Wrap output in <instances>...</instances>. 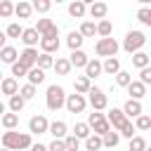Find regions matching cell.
<instances>
[{"label":"cell","mask_w":151,"mask_h":151,"mask_svg":"<svg viewBox=\"0 0 151 151\" xmlns=\"http://www.w3.org/2000/svg\"><path fill=\"white\" fill-rule=\"evenodd\" d=\"M33 137L31 132H14V130H5L2 132V149L9 151H31L33 146Z\"/></svg>","instance_id":"cell-1"},{"label":"cell","mask_w":151,"mask_h":151,"mask_svg":"<svg viewBox=\"0 0 151 151\" xmlns=\"http://www.w3.org/2000/svg\"><path fill=\"white\" fill-rule=\"evenodd\" d=\"M66 97H68V94L64 92L61 85H50L47 92H45V104H47L50 111H59V109L66 106Z\"/></svg>","instance_id":"cell-2"},{"label":"cell","mask_w":151,"mask_h":151,"mask_svg":"<svg viewBox=\"0 0 151 151\" xmlns=\"http://www.w3.org/2000/svg\"><path fill=\"white\" fill-rule=\"evenodd\" d=\"M87 125L92 127V134H99V137H104V134H109L113 130L109 118H106V113H101V111H92L87 116Z\"/></svg>","instance_id":"cell-3"},{"label":"cell","mask_w":151,"mask_h":151,"mask_svg":"<svg viewBox=\"0 0 151 151\" xmlns=\"http://www.w3.org/2000/svg\"><path fill=\"white\" fill-rule=\"evenodd\" d=\"M144 45H146V35H144L142 31H127L125 38H123V50H125L127 54H137V52H142Z\"/></svg>","instance_id":"cell-4"},{"label":"cell","mask_w":151,"mask_h":151,"mask_svg":"<svg viewBox=\"0 0 151 151\" xmlns=\"http://www.w3.org/2000/svg\"><path fill=\"white\" fill-rule=\"evenodd\" d=\"M118 50H120V45H118L116 38H99V40L94 42V52H97V57H104V59L116 57Z\"/></svg>","instance_id":"cell-5"},{"label":"cell","mask_w":151,"mask_h":151,"mask_svg":"<svg viewBox=\"0 0 151 151\" xmlns=\"http://www.w3.org/2000/svg\"><path fill=\"white\" fill-rule=\"evenodd\" d=\"M87 104L92 106V111H104V109L109 106V97L104 94V90L92 87V90H90V94H87Z\"/></svg>","instance_id":"cell-6"},{"label":"cell","mask_w":151,"mask_h":151,"mask_svg":"<svg viewBox=\"0 0 151 151\" xmlns=\"http://www.w3.org/2000/svg\"><path fill=\"white\" fill-rule=\"evenodd\" d=\"M35 31H38L42 38H59V26H57L52 19H38Z\"/></svg>","instance_id":"cell-7"},{"label":"cell","mask_w":151,"mask_h":151,"mask_svg":"<svg viewBox=\"0 0 151 151\" xmlns=\"http://www.w3.org/2000/svg\"><path fill=\"white\" fill-rule=\"evenodd\" d=\"M38 57H40V52H38L35 47H24V50L19 52V64L31 71V68L38 66Z\"/></svg>","instance_id":"cell-8"},{"label":"cell","mask_w":151,"mask_h":151,"mask_svg":"<svg viewBox=\"0 0 151 151\" xmlns=\"http://www.w3.org/2000/svg\"><path fill=\"white\" fill-rule=\"evenodd\" d=\"M50 120L42 116V113H38V116H33L31 120H28V132L31 134H45V132H50Z\"/></svg>","instance_id":"cell-9"},{"label":"cell","mask_w":151,"mask_h":151,"mask_svg":"<svg viewBox=\"0 0 151 151\" xmlns=\"http://www.w3.org/2000/svg\"><path fill=\"white\" fill-rule=\"evenodd\" d=\"M87 109V97L83 94H68L66 97V111L68 113H83Z\"/></svg>","instance_id":"cell-10"},{"label":"cell","mask_w":151,"mask_h":151,"mask_svg":"<svg viewBox=\"0 0 151 151\" xmlns=\"http://www.w3.org/2000/svg\"><path fill=\"white\" fill-rule=\"evenodd\" d=\"M106 118H109V123H111V127H113V130H120V127L130 120V118L125 116V111H123V109H109Z\"/></svg>","instance_id":"cell-11"},{"label":"cell","mask_w":151,"mask_h":151,"mask_svg":"<svg viewBox=\"0 0 151 151\" xmlns=\"http://www.w3.org/2000/svg\"><path fill=\"white\" fill-rule=\"evenodd\" d=\"M123 111H125V116L127 118H139V116H144V106H142V101H137V99H127L125 104H123Z\"/></svg>","instance_id":"cell-12"},{"label":"cell","mask_w":151,"mask_h":151,"mask_svg":"<svg viewBox=\"0 0 151 151\" xmlns=\"http://www.w3.org/2000/svg\"><path fill=\"white\" fill-rule=\"evenodd\" d=\"M0 90H2V94H7V99L9 97H14V94H19V83H17V78H12V76H7V78H2V83H0Z\"/></svg>","instance_id":"cell-13"},{"label":"cell","mask_w":151,"mask_h":151,"mask_svg":"<svg viewBox=\"0 0 151 151\" xmlns=\"http://www.w3.org/2000/svg\"><path fill=\"white\" fill-rule=\"evenodd\" d=\"M73 90H76V94L87 97V94H90V90H92V80H90L87 76H78V78L73 80Z\"/></svg>","instance_id":"cell-14"},{"label":"cell","mask_w":151,"mask_h":151,"mask_svg":"<svg viewBox=\"0 0 151 151\" xmlns=\"http://www.w3.org/2000/svg\"><path fill=\"white\" fill-rule=\"evenodd\" d=\"M40 40H42V35H40L38 31H35V26L26 28V31H24V35H21V42H24L26 47H35V45H38Z\"/></svg>","instance_id":"cell-15"},{"label":"cell","mask_w":151,"mask_h":151,"mask_svg":"<svg viewBox=\"0 0 151 151\" xmlns=\"http://www.w3.org/2000/svg\"><path fill=\"white\" fill-rule=\"evenodd\" d=\"M104 73V61H99V59H90V64L85 66V76L90 78V80H94V78H99Z\"/></svg>","instance_id":"cell-16"},{"label":"cell","mask_w":151,"mask_h":151,"mask_svg":"<svg viewBox=\"0 0 151 151\" xmlns=\"http://www.w3.org/2000/svg\"><path fill=\"white\" fill-rule=\"evenodd\" d=\"M0 61H2V64L14 66V64L19 61V52H17L12 45H7V47H2V50H0Z\"/></svg>","instance_id":"cell-17"},{"label":"cell","mask_w":151,"mask_h":151,"mask_svg":"<svg viewBox=\"0 0 151 151\" xmlns=\"http://www.w3.org/2000/svg\"><path fill=\"white\" fill-rule=\"evenodd\" d=\"M50 134H52L54 139H66V137H68V127H66V123H64V120H52V125H50Z\"/></svg>","instance_id":"cell-18"},{"label":"cell","mask_w":151,"mask_h":151,"mask_svg":"<svg viewBox=\"0 0 151 151\" xmlns=\"http://www.w3.org/2000/svg\"><path fill=\"white\" fill-rule=\"evenodd\" d=\"M87 9H90V7H87V2H83V0H73V2L68 5V14H71L73 19H83Z\"/></svg>","instance_id":"cell-19"},{"label":"cell","mask_w":151,"mask_h":151,"mask_svg":"<svg viewBox=\"0 0 151 151\" xmlns=\"http://www.w3.org/2000/svg\"><path fill=\"white\" fill-rule=\"evenodd\" d=\"M87 12H90L92 19H99V21H101V19H106V14H109V5H106V2H92Z\"/></svg>","instance_id":"cell-20"},{"label":"cell","mask_w":151,"mask_h":151,"mask_svg":"<svg viewBox=\"0 0 151 151\" xmlns=\"http://www.w3.org/2000/svg\"><path fill=\"white\" fill-rule=\"evenodd\" d=\"M83 40H85V38H83L80 31H71V33L66 35V45H68L71 52H78V50L83 47Z\"/></svg>","instance_id":"cell-21"},{"label":"cell","mask_w":151,"mask_h":151,"mask_svg":"<svg viewBox=\"0 0 151 151\" xmlns=\"http://www.w3.org/2000/svg\"><path fill=\"white\" fill-rule=\"evenodd\" d=\"M68 61L73 64V68H85V66L90 64V57H87L83 50H78V52H71V54H68Z\"/></svg>","instance_id":"cell-22"},{"label":"cell","mask_w":151,"mask_h":151,"mask_svg":"<svg viewBox=\"0 0 151 151\" xmlns=\"http://www.w3.org/2000/svg\"><path fill=\"white\" fill-rule=\"evenodd\" d=\"M127 94H130V99H137V101H142V97L146 94V85H144L142 80H132V85L127 87Z\"/></svg>","instance_id":"cell-23"},{"label":"cell","mask_w":151,"mask_h":151,"mask_svg":"<svg viewBox=\"0 0 151 151\" xmlns=\"http://www.w3.org/2000/svg\"><path fill=\"white\" fill-rule=\"evenodd\" d=\"M130 59H132V66H134V68H139V71H144V68H149V66H151V57H149L146 52H137V54H132Z\"/></svg>","instance_id":"cell-24"},{"label":"cell","mask_w":151,"mask_h":151,"mask_svg":"<svg viewBox=\"0 0 151 151\" xmlns=\"http://www.w3.org/2000/svg\"><path fill=\"white\" fill-rule=\"evenodd\" d=\"M59 38H42L40 40V50L45 52V54H54V52H59Z\"/></svg>","instance_id":"cell-25"},{"label":"cell","mask_w":151,"mask_h":151,"mask_svg":"<svg viewBox=\"0 0 151 151\" xmlns=\"http://www.w3.org/2000/svg\"><path fill=\"white\" fill-rule=\"evenodd\" d=\"M123 68H120V59L118 57H111V59H104V73L106 76H118Z\"/></svg>","instance_id":"cell-26"},{"label":"cell","mask_w":151,"mask_h":151,"mask_svg":"<svg viewBox=\"0 0 151 151\" xmlns=\"http://www.w3.org/2000/svg\"><path fill=\"white\" fill-rule=\"evenodd\" d=\"M24 106H26V99L21 94H14V97L7 99V111H12V113H21Z\"/></svg>","instance_id":"cell-27"},{"label":"cell","mask_w":151,"mask_h":151,"mask_svg":"<svg viewBox=\"0 0 151 151\" xmlns=\"http://www.w3.org/2000/svg\"><path fill=\"white\" fill-rule=\"evenodd\" d=\"M33 12H35V9H33V2H26V0H19V2H17V12H14V14H17L19 19H28Z\"/></svg>","instance_id":"cell-28"},{"label":"cell","mask_w":151,"mask_h":151,"mask_svg":"<svg viewBox=\"0 0 151 151\" xmlns=\"http://www.w3.org/2000/svg\"><path fill=\"white\" fill-rule=\"evenodd\" d=\"M71 68H73V64H71L66 57H57V61H54V71H57V76H68Z\"/></svg>","instance_id":"cell-29"},{"label":"cell","mask_w":151,"mask_h":151,"mask_svg":"<svg viewBox=\"0 0 151 151\" xmlns=\"http://www.w3.org/2000/svg\"><path fill=\"white\" fill-rule=\"evenodd\" d=\"M78 31L83 33V38H94V35H97V24H94L92 19H85Z\"/></svg>","instance_id":"cell-30"},{"label":"cell","mask_w":151,"mask_h":151,"mask_svg":"<svg viewBox=\"0 0 151 151\" xmlns=\"http://www.w3.org/2000/svg\"><path fill=\"white\" fill-rule=\"evenodd\" d=\"M99 149H104V137L92 134L85 139V151H99Z\"/></svg>","instance_id":"cell-31"},{"label":"cell","mask_w":151,"mask_h":151,"mask_svg":"<svg viewBox=\"0 0 151 151\" xmlns=\"http://www.w3.org/2000/svg\"><path fill=\"white\" fill-rule=\"evenodd\" d=\"M111 33H113V26H111L109 19L97 21V35H99V38H111Z\"/></svg>","instance_id":"cell-32"},{"label":"cell","mask_w":151,"mask_h":151,"mask_svg":"<svg viewBox=\"0 0 151 151\" xmlns=\"http://www.w3.org/2000/svg\"><path fill=\"white\" fill-rule=\"evenodd\" d=\"M17 125H19V113H12V111L2 113V127L5 130H14Z\"/></svg>","instance_id":"cell-33"},{"label":"cell","mask_w":151,"mask_h":151,"mask_svg":"<svg viewBox=\"0 0 151 151\" xmlns=\"http://www.w3.org/2000/svg\"><path fill=\"white\" fill-rule=\"evenodd\" d=\"M71 134H76L78 139H87V137H92V127L87 123H76V127H73Z\"/></svg>","instance_id":"cell-34"},{"label":"cell","mask_w":151,"mask_h":151,"mask_svg":"<svg viewBox=\"0 0 151 151\" xmlns=\"http://www.w3.org/2000/svg\"><path fill=\"white\" fill-rule=\"evenodd\" d=\"M24 31H26V28H24L21 24H17V21H12V24H9L7 28H5V35H7V38H19V40H21V35H24Z\"/></svg>","instance_id":"cell-35"},{"label":"cell","mask_w":151,"mask_h":151,"mask_svg":"<svg viewBox=\"0 0 151 151\" xmlns=\"http://www.w3.org/2000/svg\"><path fill=\"white\" fill-rule=\"evenodd\" d=\"M26 78H28V83H31V85H40V83H45V71L35 66V68H31V71H28V76H26Z\"/></svg>","instance_id":"cell-36"},{"label":"cell","mask_w":151,"mask_h":151,"mask_svg":"<svg viewBox=\"0 0 151 151\" xmlns=\"http://www.w3.org/2000/svg\"><path fill=\"white\" fill-rule=\"evenodd\" d=\"M54 57L52 54H45V52H40V57H38V68H42V71H47V68H54Z\"/></svg>","instance_id":"cell-37"},{"label":"cell","mask_w":151,"mask_h":151,"mask_svg":"<svg viewBox=\"0 0 151 151\" xmlns=\"http://www.w3.org/2000/svg\"><path fill=\"white\" fill-rule=\"evenodd\" d=\"M118 142H120L118 130H111L109 134H104V149H113V146H118Z\"/></svg>","instance_id":"cell-38"},{"label":"cell","mask_w":151,"mask_h":151,"mask_svg":"<svg viewBox=\"0 0 151 151\" xmlns=\"http://www.w3.org/2000/svg\"><path fill=\"white\" fill-rule=\"evenodd\" d=\"M14 12H17V5H14V2H9V0H2V2H0V17H2V19H9Z\"/></svg>","instance_id":"cell-39"},{"label":"cell","mask_w":151,"mask_h":151,"mask_svg":"<svg viewBox=\"0 0 151 151\" xmlns=\"http://www.w3.org/2000/svg\"><path fill=\"white\" fill-rule=\"evenodd\" d=\"M137 19L144 24V26H149L151 28V7H146V5H142L139 9H137Z\"/></svg>","instance_id":"cell-40"},{"label":"cell","mask_w":151,"mask_h":151,"mask_svg":"<svg viewBox=\"0 0 151 151\" xmlns=\"http://www.w3.org/2000/svg\"><path fill=\"white\" fill-rule=\"evenodd\" d=\"M116 85H118V87H125V90H127V87L132 85V73H127V71H120V73L116 76Z\"/></svg>","instance_id":"cell-41"},{"label":"cell","mask_w":151,"mask_h":151,"mask_svg":"<svg viewBox=\"0 0 151 151\" xmlns=\"http://www.w3.org/2000/svg\"><path fill=\"white\" fill-rule=\"evenodd\" d=\"M134 127L139 130V132H146V130H151V116H139L137 120H134Z\"/></svg>","instance_id":"cell-42"},{"label":"cell","mask_w":151,"mask_h":151,"mask_svg":"<svg viewBox=\"0 0 151 151\" xmlns=\"http://www.w3.org/2000/svg\"><path fill=\"white\" fill-rule=\"evenodd\" d=\"M146 149H149V146H146V139H144V137L137 134V137L130 139V151H146Z\"/></svg>","instance_id":"cell-43"},{"label":"cell","mask_w":151,"mask_h":151,"mask_svg":"<svg viewBox=\"0 0 151 151\" xmlns=\"http://www.w3.org/2000/svg\"><path fill=\"white\" fill-rule=\"evenodd\" d=\"M33 9H35L38 14H47V12L52 9V2H50V0H33Z\"/></svg>","instance_id":"cell-44"},{"label":"cell","mask_w":151,"mask_h":151,"mask_svg":"<svg viewBox=\"0 0 151 151\" xmlns=\"http://www.w3.org/2000/svg\"><path fill=\"white\" fill-rule=\"evenodd\" d=\"M19 94L26 99V101H31V99H35V85H31V83H26V85H21V90H19Z\"/></svg>","instance_id":"cell-45"},{"label":"cell","mask_w":151,"mask_h":151,"mask_svg":"<svg viewBox=\"0 0 151 151\" xmlns=\"http://www.w3.org/2000/svg\"><path fill=\"white\" fill-rule=\"evenodd\" d=\"M118 132H120V137H127V139L137 137V134H134V132H137V127H134V123H132V120H127V123H125V125H123Z\"/></svg>","instance_id":"cell-46"},{"label":"cell","mask_w":151,"mask_h":151,"mask_svg":"<svg viewBox=\"0 0 151 151\" xmlns=\"http://www.w3.org/2000/svg\"><path fill=\"white\" fill-rule=\"evenodd\" d=\"M64 142H66V149H68V151H80V139H78L76 134H68Z\"/></svg>","instance_id":"cell-47"},{"label":"cell","mask_w":151,"mask_h":151,"mask_svg":"<svg viewBox=\"0 0 151 151\" xmlns=\"http://www.w3.org/2000/svg\"><path fill=\"white\" fill-rule=\"evenodd\" d=\"M24 76H28V68L26 66H21L19 61L12 66V78H24Z\"/></svg>","instance_id":"cell-48"},{"label":"cell","mask_w":151,"mask_h":151,"mask_svg":"<svg viewBox=\"0 0 151 151\" xmlns=\"http://www.w3.org/2000/svg\"><path fill=\"white\" fill-rule=\"evenodd\" d=\"M47 146H50V151H68V149H66V142H64V139H52V142H50Z\"/></svg>","instance_id":"cell-49"},{"label":"cell","mask_w":151,"mask_h":151,"mask_svg":"<svg viewBox=\"0 0 151 151\" xmlns=\"http://www.w3.org/2000/svg\"><path fill=\"white\" fill-rule=\"evenodd\" d=\"M139 80H142L144 85H151V66L144 68V71H139Z\"/></svg>","instance_id":"cell-50"},{"label":"cell","mask_w":151,"mask_h":151,"mask_svg":"<svg viewBox=\"0 0 151 151\" xmlns=\"http://www.w3.org/2000/svg\"><path fill=\"white\" fill-rule=\"evenodd\" d=\"M31 151H50V146H45V144H40V142H35V144L31 146Z\"/></svg>","instance_id":"cell-51"},{"label":"cell","mask_w":151,"mask_h":151,"mask_svg":"<svg viewBox=\"0 0 151 151\" xmlns=\"http://www.w3.org/2000/svg\"><path fill=\"white\" fill-rule=\"evenodd\" d=\"M2 151H9V149H2Z\"/></svg>","instance_id":"cell-52"},{"label":"cell","mask_w":151,"mask_h":151,"mask_svg":"<svg viewBox=\"0 0 151 151\" xmlns=\"http://www.w3.org/2000/svg\"><path fill=\"white\" fill-rule=\"evenodd\" d=\"M146 151H151V146H149V149H146Z\"/></svg>","instance_id":"cell-53"}]
</instances>
